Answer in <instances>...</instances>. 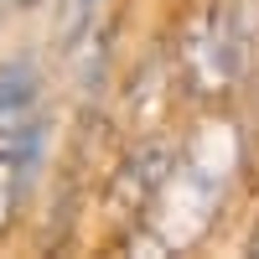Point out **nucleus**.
<instances>
[{"mask_svg":"<svg viewBox=\"0 0 259 259\" xmlns=\"http://www.w3.org/2000/svg\"><path fill=\"white\" fill-rule=\"evenodd\" d=\"M166 150L161 145H145V150H135V156H130L124 166H119V182H114V202L130 212V207H145L150 202V192L156 187H166Z\"/></svg>","mask_w":259,"mask_h":259,"instance_id":"1","label":"nucleus"},{"mask_svg":"<svg viewBox=\"0 0 259 259\" xmlns=\"http://www.w3.org/2000/svg\"><path fill=\"white\" fill-rule=\"evenodd\" d=\"M249 249H254V254H259V228H254V239H249Z\"/></svg>","mask_w":259,"mask_h":259,"instance_id":"3","label":"nucleus"},{"mask_svg":"<svg viewBox=\"0 0 259 259\" xmlns=\"http://www.w3.org/2000/svg\"><path fill=\"white\" fill-rule=\"evenodd\" d=\"M83 6H99V0H83Z\"/></svg>","mask_w":259,"mask_h":259,"instance_id":"4","label":"nucleus"},{"mask_svg":"<svg viewBox=\"0 0 259 259\" xmlns=\"http://www.w3.org/2000/svg\"><path fill=\"white\" fill-rule=\"evenodd\" d=\"M16 197H21V161L11 150H0V233L16 218Z\"/></svg>","mask_w":259,"mask_h":259,"instance_id":"2","label":"nucleus"}]
</instances>
